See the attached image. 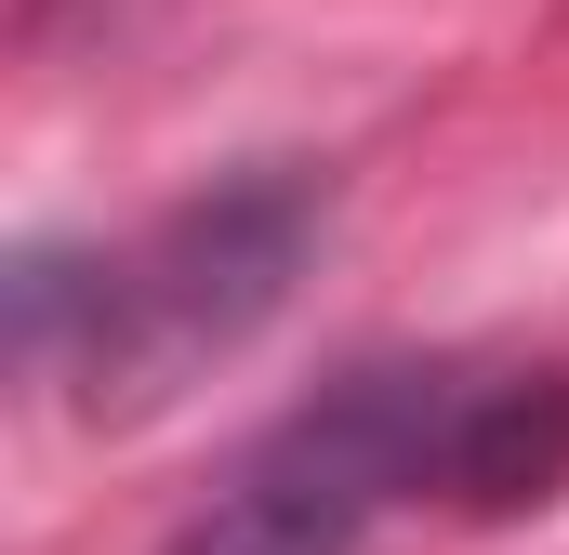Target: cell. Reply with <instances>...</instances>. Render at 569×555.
I'll use <instances>...</instances> for the list:
<instances>
[{
    "label": "cell",
    "mask_w": 569,
    "mask_h": 555,
    "mask_svg": "<svg viewBox=\"0 0 569 555\" xmlns=\"http://www.w3.org/2000/svg\"><path fill=\"white\" fill-rule=\"evenodd\" d=\"M569 476V371L477 357H371L266 423L226 490L172 529V555H358L425 503H543Z\"/></svg>",
    "instance_id": "6da1fadb"
},
{
    "label": "cell",
    "mask_w": 569,
    "mask_h": 555,
    "mask_svg": "<svg viewBox=\"0 0 569 555\" xmlns=\"http://www.w3.org/2000/svg\"><path fill=\"white\" fill-rule=\"evenodd\" d=\"M318 185L266 159V172H226L199 199H172L146 239L93 252V265H40L13 278V344L40 384H67L93 423H133L159 397H186L212 357H239L266 317H279L291 265L318 252Z\"/></svg>",
    "instance_id": "7a4b0ae2"
}]
</instances>
